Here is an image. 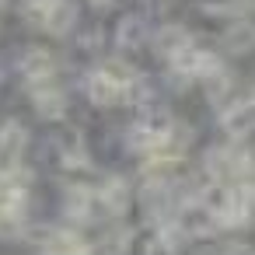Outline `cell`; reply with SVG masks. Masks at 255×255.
<instances>
[{
  "mask_svg": "<svg viewBox=\"0 0 255 255\" xmlns=\"http://www.w3.org/2000/svg\"><path fill=\"white\" fill-rule=\"evenodd\" d=\"M157 245H161L164 252H178V248L185 245V234H182V227L175 224V217H168V220L157 224Z\"/></svg>",
  "mask_w": 255,
  "mask_h": 255,
  "instance_id": "15",
  "label": "cell"
},
{
  "mask_svg": "<svg viewBox=\"0 0 255 255\" xmlns=\"http://www.w3.org/2000/svg\"><path fill=\"white\" fill-rule=\"evenodd\" d=\"M91 4H95V7H109V4H112V0H91Z\"/></svg>",
  "mask_w": 255,
  "mask_h": 255,
  "instance_id": "21",
  "label": "cell"
},
{
  "mask_svg": "<svg viewBox=\"0 0 255 255\" xmlns=\"http://www.w3.org/2000/svg\"><path fill=\"white\" fill-rule=\"evenodd\" d=\"M217 227H245L252 224V182H231L213 206Z\"/></svg>",
  "mask_w": 255,
  "mask_h": 255,
  "instance_id": "2",
  "label": "cell"
},
{
  "mask_svg": "<svg viewBox=\"0 0 255 255\" xmlns=\"http://www.w3.org/2000/svg\"><path fill=\"white\" fill-rule=\"evenodd\" d=\"M95 196H98V203H102L112 217H119V213H126V206H129V196H133V192H129V182H126L123 175H109Z\"/></svg>",
  "mask_w": 255,
  "mask_h": 255,
  "instance_id": "11",
  "label": "cell"
},
{
  "mask_svg": "<svg viewBox=\"0 0 255 255\" xmlns=\"http://www.w3.org/2000/svg\"><path fill=\"white\" fill-rule=\"evenodd\" d=\"M95 206H98V196H95L91 185H67L63 189V213L74 224H91L95 220Z\"/></svg>",
  "mask_w": 255,
  "mask_h": 255,
  "instance_id": "6",
  "label": "cell"
},
{
  "mask_svg": "<svg viewBox=\"0 0 255 255\" xmlns=\"http://www.w3.org/2000/svg\"><path fill=\"white\" fill-rule=\"evenodd\" d=\"M224 255H252L248 245H224Z\"/></svg>",
  "mask_w": 255,
  "mask_h": 255,
  "instance_id": "20",
  "label": "cell"
},
{
  "mask_svg": "<svg viewBox=\"0 0 255 255\" xmlns=\"http://www.w3.org/2000/svg\"><path fill=\"white\" fill-rule=\"evenodd\" d=\"M116 42H119V49H136L143 42V21L140 18H126L119 25V32H116Z\"/></svg>",
  "mask_w": 255,
  "mask_h": 255,
  "instance_id": "16",
  "label": "cell"
},
{
  "mask_svg": "<svg viewBox=\"0 0 255 255\" xmlns=\"http://www.w3.org/2000/svg\"><path fill=\"white\" fill-rule=\"evenodd\" d=\"M56 4V0H21V11L32 25H42V18L49 14V7Z\"/></svg>",
  "mask_w": 255,
  "mask_h": 255,
  "instance_id": "18",
  "label": "cell"
},
{
  "mask_svg": "<svg viewBox=\"0 0 255 255\" xmlns=\"http://www.w3.org/2000/svg\"><path fill=\"white\" fill-rule=\"evenodd\" d=\"M74 21H77V7L70 4V0H56V4L49 7V14L42 18V28L49 35H67L74 28Z\"/></svg>",
  "mask_w": 255,
  "mask_h": 255,
  "instance_id": "13",
  "label": "cell"
},
{
  "mask_svg": "<svg viewBox=\"0 0 255 255\" xmlns=\"http://www.w3.org/2000/svg\"><path fill=\"white\" fill-rule=\"evenodd\" d=\"M220 46H224L227 53H248V49H252V25H248V21H241V25L234 21V25L227 28V35L220 39Z\"/></svg>",
  "mask_w": 255,
  "mask_h": 255,
  "instance_id": "14",
  "label": "cell"
},
{
  "mask_svg": "<svg viewBox=\"0 0 255 255\" xmlns=\"http://www.w3.org/2000/svg\"><path fill=\"white\" fill-rule=\"evenodd\" d=\"M25 238L39 245L42 255H91V245L70 227H28Z\"/></svg>",
  "mask_w": 255,
  "mask_h": 255,
  "instance_id": "1",
  "label": "cell"
},
{
  "mask_svg": "<svg viewBox=\"0 0 255 255\" xmlns=\"http://www.w3.org/2000/svg\"><path fill=\"white\" fill-rule=\"evenodd\" d=\"M53 67H56V60L49 56V49H39V46H28L21 53V60H18V70H21V77H28V84L49 81Z\"/></svg>",
  "mask_w": 255,
  "mask_h": 255,
  "instance_id": "9",
  "label": "cell"
},
{
  "mask_svg": "<svg viewBox=\"0 0 255 255\" xmlns=\"http://www.w3.org/2000/svg\"><path fill=\"white\" fill-rule=\"evenodd\" d=\"M63 164H67V168H88V150L81 147V140H77V136L63 147Z\"/></svg>",
  "mask_w": 255,
  "mask_h": 255,
  "instance_id": "19",
  "label": "cell"
},
{
  "mask_svg": "<svg viewBox=\"0 0 255 255\" xmlns=\"http://www.w3.org/2000/svg\"><path fill=\"white\" fill-rule=\"evenodd\" d=\"M0 4H4V0H0Z\"/></svg>",
  "mask_w": 255,
  "mask_h": 255,
  "instance_id": "22",
  "label": "cell"
},
{
  "mask_svg": "<svg viewBox=\"0 0 255 255\" xmlns=\"http://www.w3.org/2000/svg\"><path fill=\"white\" fill-rule=\"evenodd\" d=\"M175 224L182 227L185 238H210L217 231V217H213V206L206 199H196V203H182L178 206V217Z\"/></svg>",
  "mask_w": 255,
  "mask_h": 255,
  "instance_id": "4",
  "label": "cell"
},
{
  "mask_svg": "<svg viewBox=\"0 0 255 255\" xmlns=\"http://www.w3.org/2000/svg\"><path fill=\"white\" fill-rule=\"evenodd\" d=\"M220 126L231 136H245L252 133V95L245 91L241 98H231L227 105H220Z\"/></svg>",
  "mask_w": 255,
  "mask_h": 255,
  "instance_id": "7",
  "label": "cell"
},
{
  "mask_svg": "<svg viewBox=\"0 0 255 255\" xmlns=\"http://www.w3.org/2000/svg\"><path fill=\"white\" fill-rule=\"evenodd\" d=\"M32 102H35V112H39L42 119H63V116H67V95H63V88H56L53 81L32 84Z\"/></svg>",
  "mask_w": 255,
  "mask_h": 255,
  "instance_id": "8",
  "label": "cell"
},
{
  "mask_svg": "<svg viewBox=\"0 0 255 255\" xmlns=\"http://www.w3.org/2000/svg\"><path fill=\"white\" fill-rule=\"evenodd\" d=\"M168 133H171V119H168V116L140 119V123L129 129V147H133V150H143V154L164 150V147H168Z\"/></svg>",
  "mask_w": 255,
  "mask_h": 255,
  "instance_id": "3",
  "label": "cell"
},
{
  "mask_svg": "<svg viewBox=\"0 0 255 255\" xmlns=\"http://www.w3.org/2000/svg\"><path fill=\"white\" fill-rule=\"evenodd\" d=\"M231 91H234V81H231V74H227L224 67H220L217 74H210V77H206V95H210L213 102H224Z\"/></svg>",
  "mask_w": 255,
  "mask_h": 255,
  "instance_id": "17",
  "label": "cell"
},
{
  "mask_svg": "<svg viewBox=\"0 0 255 255\" xmlns=\"http://www.w3.org/2000/svg\"><path fill=\"white\" fill-rule=\"evenodd\" d=\"M88 95H91V102H95V105H116V102H123L129 91H126V88H119V84H112L102 70H95V74L88 77Z\"/></svg>",
  "mask_w": 255,
  "mask_h": 255,
  "instance_id": "12",
  "label": "cell"
},
{
  "mask_svg": "<svg viewBox=\"0 0 255 255\" xmlns=\"http://www.w3.org/2000/svg\"><path fill=\"white\" fill-rule=\"evenodd\" d=\"M154 49H157L164 60H175V56H182L185 49H192V35H189V28H182V25H161L157 35H154Z\"/></svg>",
  "mask_w": 255,
  "mask_h": 255,
  "instance_id": "10",
  "label": "cell"
},
{
  "mask_svg": "<svg viewBox=\"0 0 255 255\" xmlns=\"http://www.w3.org/2000/svg\"><path fill=\"white\" fill-rule=\"evenodd\" d=\"M28 147V129L18 119L0 123V171H14L21 168V154Z\"/></svg>",
  "mask_w": 255,
  "mask_h": 255,
  "instance_id": "5",
  "label": "cell"
}]
</instances>
